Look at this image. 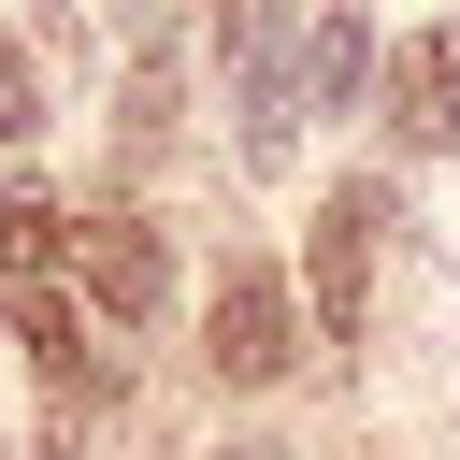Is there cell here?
I'll list each match as a JSON object with an SVG mask.
<instances>
[{"label": "cell", "instance_id": "ba28073f", "mask_svg": "<svg viewBox=\"0 0 460 460\" xmlns=\"http://www.w3.org/2000/svg\"><path fill=\"white\" fill-rule=\"evenodd\" d=\"M216 460H259V446H216Z\"/></svg>", "mask_w": 460, "mask_h": 460}, {"label": "cell", "instance_id": "7a4b0ae2", "mask_svg": "<svg viewBox=\"0 0 460 460\" xmlns=\"http://www.w3.org/2000/svg\"><path fill=\"white\" fill-rule=\"evenodd\" d=\"M72 273H86V316H115V331H144V316L172 302V259H158L144 216H86V230H72Z\"/></svg>", "mask_w": 460, "mask_h": 460}, {"label": "cell", "instance_id": "8992f818", "mask_svg": "<svg viewBox=\"0 0 460 460\" xmlns=\"http://www.w3.org/2000/svg\"><path fill=\"white\" fill-rule=\"evenodd\" d=\"M58 230H72L58 201H29V187L0 201V259H14V273H43V259H58Z\"/></svg>", "mask_w": 460, "mask_h": 460}, {"label": "cell", "instance_id": "52a82bcc", "mask_svg": "<svg viewBox=\"0 0 460 460\" xmlns=\"http://www.w3.org/2000/svg\"><path fill=\"white\" fill-rule=\"evenodd\" d=\"M29 129H43V58L0 43V144H29Z\"/></svg>", "mask_w": 460, "mask_h": 460}, {"label": "cell", "instance_id": "6da1fadb", "mask_svg": "<svg viewBox=\"0 0 460 460\" xmlns=\"http://www.w3.org/2000/svg\"><path fill=\"white\" fill-rule=\"evenodd\" d=\"M288 359H302V288H288L273 259H230V273H216V374H230V388H273Z\"/></svg>", "mask_w": 460, "mask_h": 460}, {"label": "cell", "instance_id": "277c9868", "mask_svg": "<svg viewBox=\"0 0 460 460\" xmlns=\"http://www.w3.org/2000/svg\"><path fill=\"white\" fill-rule=\"evenodd\" d=\"M388 129L402 144H460V29H402L388 43Z\"/></svg>", "mask_w": 460, "mask_h": 460}, {"label": "cell", "instance_id": "5b68a950", "mask_svg": "<svg viewBox=\"0 0 460 460\" xmlns=\"http://www.w3.org/2000/svg\"><path fill=\"white\" fill-rule=\"evenodd\" d=\"M359 72H374V29H359V0H331V14H316V58H302V86H316V101H359Z\"/></svg>", "mask_w": 460, "mask_h": 460}, {"label": "cell", "instance_id": "3957f363", "mask_svg": "<svg viewBox=\"0 0 460 460\" xmlns=\"http://www.w3.org/2000/svg\"><path fill=\"white\" fill-rule=\"evenodd\" d=\"M374 230H388V187H331L316 201V259H302V302L331 331H359V288H374Z\"/></svg>", "mask_w": 460, "mask_h": 460}]
</instances>
